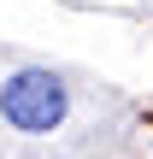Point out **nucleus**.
I'll return each instance as SVG.
<instances>
[{"mask_svg":"<svg viewBox=\"0 0 153 159\" xmlns=\"http://www.w3.org/2000/svg\"><path fill=\"white\" fill-rule=\"evenodd\" d=\"M65 112H71V89H65V77L47 71V65H24V71H12V77L0 83V118H6L12 130H24V136L59 130Z\"/></svg>","mask_w":153,"mask_h":159,"instance_id":"nucleus-1","label":"nucleus"}]
</instances>
